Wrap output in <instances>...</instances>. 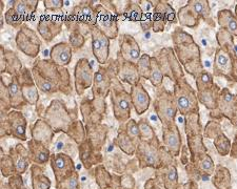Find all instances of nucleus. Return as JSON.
Here are the masks:
<instances>
[{
	"label": "nucleus",
	"instance_id": "nucleus-17",
	"mask_svg": "<svg viewBox=\"0 0 237 189\" xmlns=\"http://www.w3.org/2000/svg\"><path fill=\"white\" fill-rule=\"evenodd\" d=\"M17 77L19 79L21 87H22L23 97H24L27 105L36 106L39 100V93L38 87H37L35 81H34L32 71L24 67Z\"/></svg>",
	"mask_w": 237,
	"mask_h": 189
},
{
	"label": "nucleus",
	"instance_id": "nucleus-39",
	"mask_svg": "<svg viewBox=\"0 0 237 189\" xmlns=\"http://www.w3.org/2000/svg\"><path fill=\"white\" fill-rule=\"evenodd\" d=\"M196 85L198 91H202L204 89L214 86L212 75L207 71H202L201 73H199L196 76Z\"/></svg>",
	"mask_w": 237,
	"mask_h": 189
},
{
	"label": "nucleus",
	"instance_id": "nucleus-3",
	"mask_svg": "<svg viewBox=\"0 0 237 189\" xmlns=\"http://www.w3.org/2000/svg\"><path fill=\"white\" fill-rule=\"evenodd\" d=\"M40 119L44 120L54 131H62L67 134L71 124L77 120V111L76 109L71 111L62 101L55 99L45 108Z\"/></svg>",
	"mask_w": 237,
	"mask_h": 189
},
{
	"label": "nucleus",
	"instance_id": "nucleus-33",
	"mask_svg": "<svg viewBox=\"0 0 237 189\" xmlns=\"http://www.w3.org/2000/svg\"><path fill=\"white\" fill-rule=\"evenodd\" d=\"M29 145L31 147L32 154H33L34 161L39 164H43L49 160L50 151L47 147L42 145V143L38 142L36 140H32L29 142Z\"/></svg>",
	"mask_w": 237,
	"mask_h": 189
},
{
	"label": "nucleus",
	"instance_id": "nucleus-29",
	"mask_svg": "<svg viewBox=\"0 0 237 189\" xmlns=\"http://www.w3.org/2000/svg\"><path fill=\"white\" fill-rule=\"evenodd\" d=\"M164 142L168 148L173 152H177L180 146V136L175 123L164 126Z\"/></svg>",
	"mask_w": 237,
	"mask_h": 189
},
{
	"label": "nucleus",
	"instance_id": "nucleus-23",
	"mask_svg": "<svg viewBox=\"0 0 237 189\" xmlns=\"http://www.w3.org/2000/svg\"><path fill=\"white\" fill-rule=\"evenodd\" d=\"M80 113L82 115V119L85 122V125L89 124H99L102 122L103 113L99 111V109L95 106L93 99L85 98L80 103Z\"/></svg>",
	"mask_w": 237,
	"mask_h": 189
},
{
	"label": "nucleus",
	"instance_id": "nucleus-46",
	"mask_svg": "<svg viewBox=\"0 0 237 189\" xmlns=\"http://www.w3.org/2000/svg\"><path fill=\"white\" fill-rule=\"evenodd\" d=\"M45 11H52L57 12L60 11L64 5V1L63 0H44L43 1Z\"/></svg>",
	"mask_w": 237,
	"mask_h": 189
},
{
	"label": "nucleus",
	"instance_id": "nucleus-50",
	"mask_svg": "<svg viewBox=\"0 0 237 189\" xmlns=\"http://www.w3.org/2000/svg\"><path fill=\"white\" fill-rule=\"evenodd\" d=\"M51 183L47 179H40L39 181H34V188L35 189H50Z\"/></svg>",
	"mask_w": 237,
	"mask_h": 189
},
{
	"label": "nucleus",
	"instance_id": "nucleus-54",
	"mask_svg": "<svg viewBox=\"0 0 237 189\" xmlns=\"http://www.w3.org/2000/svg\"><path fill=\"white\" fill-rule=\"evenodd\" d=\"M141 26H142L143 31H149L151 27H153V21L150 19H145V20H141Z\"/></svg>",
	"mask_w": 237,
	"mask_h": 189
},
{
	"label": "nucleus",
	"instance_id": "nucleus-7",
	"mask_svg": "<svg viewBox=\"0 0 237 189\" xmlns=\"http://www.w3.org/2000/svg\"><path fill=\"white\" fill-rule=\"evenodd\" d=\"M110 93L113 104V113L116 120L119 122H127L130 119L131 105H133L131 93L123 88L117 78L113 80Z\"/></svg>",
	"mask_w": 237,
	"mask_h": 189
},
{
	"label": "nucleus",
	"instance_id": "nucleus-5",
	"mask_svg": "<svg viewBox=\"0 0 237 189\" xmlns=\"http://www.w3.org/2000/svg\"><path fill=\"white\" fill-rule=\"evenodd\" d=\"M93 1H81L75 5L64 19V23L70 32L80 31L81 26L91 27L96 23V11Z\"/></svg>",
	"mask_w": 237,
	"mask_h": 189
},
{
	"label": "nucleus",
	"instance_id": "nucleus-1",
	"mask_svg": "<svg viewBox=\"0 0 237 189\" xmlns=\"http://www.w3.org/2000/svg\"><path fill=\"white\" fill-rule=\"evenodd\" d=\"M32 75L38 89L43 93L72 95L71 76L67 68L55 64L51 59H37L32 67Z\"/></svg>",
	"mask_w": 237,
	"mask_h": 189
},
{
	"label": "nucleus",
	"instance_id": "nucleus-45",
	"mask_svg": "<svg viewBox=\"0 0 237 189\" xmlns=\"http://www.w3.org/2000/svg\"><path fill=\"white\" fill-rule=\"evenodd\" d=\"M27 166H29V161L27 158L23 154H21L20 152H17L15 159V169L17 170L19 174H23V172L27 170Z\"/></svg>",
	"mask_w": 237,
	"mask_h": 189
},
{
	"label": "nucleus",
	"instance_id": "nucleus-40",
	"mask_svg": "<svg viewBox=\"0 0 237 189\" xmlns=\"http://www.w3.org/2000/svg\"><path fill=\"white\" fill-rule=\"evenodd\" d=\"M137 69L140 77H143L145 79L150 78V73H151V57L147 54L141 55L139 60L136 63Z\"/></svg>",
	"mask_w": 237,
	"mask_h": 189
},
{
	"label": "nucleus",
	"instance_id": "nucleus-10",
	"mask_svg": "<svg viewBox=\"0 0 237 189\" xmlns=\"http://www.w3.org/2000/svg\"><path fill=\"white\" fill-rule=\"evenodd\" d=\"M155 110L159 120L162 122L163 126L174 123L176 116L177 107L174 96L167 90H162L155 101Z\"/></svg>",
	"mask_w": 237,
	"mask_h": 189
},
{
	"label": "nucleus",
	"instance_id": "nucleus-19",
	"mask_svg": "<svg viewBox=\"0 0 237 189\" xmlns=\"http://www.w3.org/2000/svg\"><path fill=\"white\" fill-rule=\"evenodd\" d=\"M119 46L120 51L118 55L121 58L136 64L140 58V49L134 38L127 34L121 35L119 37Z\"/></svg>",
	"mask_w": 237,
	"mask_h": 189
},
{
	"label": "nucleus",
	"instance_id": "nucleus-6",
	"mask_svg": "<svg viewBox=\"0 0 237 189\" xmlns=\"http://www.w3.org/2000/svg\"><path fill=\"white\" fill-rule=\"evenodd\" d=\"M174 99L177 110L181 115H193L198 111V103L195 91L184 78L176 81L174 87Z\"/></svg>",
	"mask_w": 237,
	"mask_h": 189
},
{
	"label": "nucleus",
	"instance_id": "nucleus-57",
	"mask_svg": "<svg viewBox=\"0 0 237 189\" xmlns=\"http://www.w3.org/2000/svg\"><path fill=\"white\" fill-rule=\"evenodd\" d=\"M201 43L202 44L204 45V46H207V44H208V43H207V40H206V38H202L201 39Z\"/></svg>",
	"mask_w": 237,
	"mask_h": 189
},
{
	"label": "nucleus",
	"instance_id": "nucleus-11",
	"mask_svg": "<svg viewBox=\"0 0 237 189\" xmlns=\"http://www.w3.org/2000/svg\"><path fill=\"white\" fill-rule=\"evenodd\" d=\"M96 23L97 26L109 39H115L118 37V26H117V18L114 12L107 10L104 5L96 4Z\"/></svg>",
	"mask_w": 237,
	"mask_h": 189
},
{
	"label": "nucleus",
	"instance_id": "nucleus-36",
	"mask_svg": "<svg viewBox=\"0 0 237 189\" xmlns=\"http://www.w3.org/2000/svg\"><path fill=\"white\" fill-rule=\"evenodd\" d=\"M123 15H124L125 19L136 22V21L142 20L143 11L140 7V5L137 4L136 2H129V4H127V7H125Z\"/></svg>",
	"mask_w": 237,
	"mask_h": 189
},
{
	"label": "nucleus",
	"instance_id": "nucleus-21",
	"mask_svg": "<svg viewBox=\"0 0 237 189\" xmlns=\"http://www.w3.org/2000/svg\"><path fill=\"white\" fill-rule=\"evenodd\" d=\"M72 49L71 45L67 42H59L55 44L50 51V58L55 64L59 66L65 67L71 63L72 60Z\"/></svg>",
	"mask_w": 237,
	"mask_h": 189
},
{
	"label": "nucleus",
	"instance_id": "nucleus-44",
	"mask_svg": "<svg viewBox=\"0 0 237 189\" xmlns=\"http://www.w3.org/2000/svg\"><path fill=\"white\" fill-rule=\"evenodd\" d=\"M117 142H118L119 146L127 152H131L130 148L132 147V141H131V137L127 135V131H120L117 138Z\"/></svg>",
	"mask_w": 237,
	"mask_h": 189
},
{
	"label": "nucleus",
	"instance_id": "nucleus-4",
	"mask_svg": "<svg viewBox=\"0 0 237 189\" xmlns=\"http://www.w3.org/2000/svg\"><path fill=\"white\" fill-rule=\"evenodd\" d=\"M118 75V62L110 63L107 66L100 65L98 71H95L94 81L92 85V93L95 101L105 102L112 87L113 80Z\"/></svg>",
	"mask_w": 237,
	"mask_h": 189
},
{
	"label": "nucleus",
	"instance_id": "nucleus-31",
	"mask_svg": "<svg viewBox=\"0 0 237 189\" xmlns=\"http://www.w3.org/2000/svg\"><path fill=\"white\" fill-rule=\"evenodd\" d=\"M218 23L227 32L237 36V19L230 11L222 10L218 12Z\"/></svg>",
	"mask_w": 237,
	"mask_h": 189
},
{
	"label": "nucleus",
	"instance_id": "nucleus-59",
	"mask_svg": "<svg viewBox=\"0 0 237 189\" xmlns=\"http://www.w3.org/2000/svg\"><path fill=\"white\" fill-rule=\"evenodd\" d=\"M236 16H237V5H236Z\"/></svg>",
	"mask_w": 237,
	"mask_h": 189
},
{
	"label": "nucleus",
	"instance_id": "nucleus-20",
	"mask_svg": "<svg viewBox=\"0 0 237 189\" xmlns=\"http://www.w3.org/2000/svg\"><path fill=\"white\" fill-rule=\"evenodd\" d=\"M117 77L120 80L131 84L132 86H134L137 83H139V78H140L136 64L133 62L125 61L119 55H118V75H117Z\"/></svg>",
	"mask_w": 237,
	"mask_h": 189
},
{
	"label": "nucleus",
	"instance_id": "nucleus-13",
	"mask_svg": "<svg viewBox=\"0 0 237 189\" xmlns=\"http://www.w3.org/2000/svg\"><path fill=\"white\" fill-rule=\"evenodd\" d=\"M93 68L87 58H81L77 61L75 65L74 78H75V90L78 96H82L87 89L93 85L94 81Z\"/></svg>",
	"mask_w": 237,
	"mask_h": 189
},
{
	"label": "nucleus",
	"instance_id": "nucleus-26",
	"mask_svg": "<svg viewBox=\"0 0 237 189\" xmlns=\"http://www.w3.org/2000/svg\"><path fill=\"white\" fill-rule=\"evenodd\" d=\"M32 136L33 140L38 141L42 144H49L53 139L54 130L44 120L39 118L32 127Z\"/></svg>",
	"mask_w": 237,
	"mask_h": 189
},
{
	"label": "nucleus",
	"instance_id": "nucleus-9",
	"mask_svg": "<svg viewBox=\"0 0 237 189\" xmlns=\"http://www.w3.org/2000/svg\"><path fill=\"white\" fill-rule=\"evenodd\" d=\"M15 42L18 49L31 58H36L40 51V39L35 31H33L27 24H23L18 29L15 37Z\"/></svg>",
	"mask_w": 237,
	"mask_h": 189
},
{
	"label": "nucleus",
	"instance_id": "nucleus-30",
	"mask_svg": "<svg viewBox=\"0 0 237 189\" xmlns=\"http://www.w3.org/2000/svg\"><path fill=\"white\" fill-rule=\"evenodd\" d=\"M198 97L199 101L202 103L204 105H206L207 108L212 109L214 110L217 107V102H218V97H219V93H218V87L217 86H212L208 89H204L202 91H198Z\"/></svg>",
	"mask_w": 237,
	"mask_h": 189
},
{
	"label": "nucleus",
	"instance_id": "nucleus-25",
	"mask_svg": "<svg viewBox=\"0 0 237 189\" xmlns=\"http://www.w3.org/2000/svg\"><path fill=\"white\" fill-rule=\"evenodd\" d=\"M214 71L216 75H222L229 77L232 71V60L230 53L226 51L224 47H220L216 51L214 60Z\"/></svg>",
	"mask_w": 237,
	"mask_h": 189
},
{
	"label": "nucleus",
	"instance_id": "nucleus-43",
	"mask_svg": "<svg viewBox=\"0 0 237 189\" xmlns=\"http://www.w3.org/2000/svg\"><path fill=\"white\" fill-rule=\"evenodd\" d=\"M0 86H1V113H10V109L12 108L11 101H10L9 91H7V85L4 83V80H1L0 82Z\"/></svg>",
	"mask_w": 237,
	"mask_h": 189
},
{
	"label": "nucleus",
	"instance_id": "nucleus-53",
	"mask_svg": "<svg viewBox=\"0 0 237 189\" xmlns=\"http://www.w3.org/2000/svg\"><path fill=\"white\" fill-rule=\"evenodd\" d=\"M77 178L76 176H72L67 180V189H77L78 187V184H77Z\"/></svg>",
	"mask_w": 237,
	"mask_h": 189
},
{
	"label": "nucleus",
	"instance_id": "nucleus-52",
	"mask_svg": "<svg viewBox=\"0 0 237 189\" xmlns=\"http://www.w3.org/2000/svg\"><path fill=\"white\" fill-rule=\"evenodd\" d=\"M201 168L206 171H211V169L213 168V162L209 157H207L201 162Z\"/></svg>",
	"mask_w": 237,
	"mask_h": 189
},
{
	"label": "nucleus",
	"instance_id": "nucleus-41",
	"mask_svg": "<svg viewBox=\"0 0 237 189\" xmlns=\"http://www.w3.org/2000/svg\"><path fill=\"white\" fill-rule=\"evenodd\" d=\"M4 19H5V22L9 25H11V26H13L14 29H18V27L20 29L23 25V22L25 21L19 14L16 13V11L13 7H10V9L5 12Z\"/></svg>",
	"mask_w": 237,
	"mask_h": 189
},
{
	"label": "nucleus",
	"instance_id": "nucleus-22",
	"mask_svg": "<svg viewBox=\"0 0 237 189\" xmlns=\"http://www.w3.org/2000/svg\"><path fill=\"white\" fill-rule=\"evenodd\" d=\"M131 99L132 104L135 108L137 115H142L150 105V96L148 91L143 88L140 83H137L136 85L132 86L131 88Z\"/></svg>",
	"mask_w": 237,
	"mask_h": 189
},
{
	"label": "nucleus",
	"instance_id": "nucleus-8",
	"mask_svg": "<svg viewBox=\"0 0 237 189\" xmlns=\"http://www.w3.org/2000/svg\"><path fill=\"white\" fill-rule=\"evenodd\" d=\"M27 121L20 110H11L7 113H1V136H13L14 138L27 140Z\"/></svg>",
	"mask_w": 237,
	"mask_h": 189
},
{
	"label": "nucleus",
	"instance_id": "nucleus-15",
	"mask_svg": "<svg viewBox=\"0 0 237 189\" xmlns=\"http://www.w3.org/2000/svg\"><path fill=\"white\" fill-rule=\"evenodd\" d=\"M64 20L58 16L44 15L40 18L37 25V31L47 42H51L62 31Z\"/></svg>",
	"mask_w": 237,
	"mask_h": 189
},
{
	"label": "nucleus",
	"instance_id": "nucleus-12",
	"mask_svg": "<svg viewBox=\"0 0 237 189\" xmlns=\"http://www.w3.org/2000/svg\"><path fill=\"white\" fill-rule=\"evenodd\" d=\"M157 59L163 76H167L172 81H178L184 78V71L181 69L178 60L174 55V51L170 47L162 49Z\"/></svg>",
	"mask_w": 237,
	"mask_h": 189
},
{
	"label": "nucleus",
	"instance_id": "nucleus-48",
	"mask_svg": "<svg viewBox=\"0 0 237 189\" xmlns=\"http://www.w3.org/2000/svg\"><path fill=\"white\" fill-rule=\"evenodd\" d=\"M127 132L130 137H139L140 136V129L138 123L134 120H129L127 123Z\"/></svg>",
	"mask_w": 237,
	"mask_h": 189
},
{
	"label": "nucleus",
	"instance_id": "nucleus-56",
	"mask_svg": "<svg viewBox=\"0 0 237 189\" xmlns=\"http://www.w3.org/2000/svg\"><path fill=\"white\" fill-rule=\"evenodd\" d=\"M63 148V142L62 141H58V143H57L56 145V149L57 150H60V149Z\"/></svg>",
	"mask_w": 237,
	"mask_h": 189
},
{
	"label": "nucleus",
	"instance_id": "nucleus-18",
	"mask_svg": "<svg viewBox=\"0 0 237 189\" xmlns=\"http://www.w3.org/2000/svg\"><path fill=\"white\" fill-rule=\"evenodd\" d=\"M0 69L1 74H9L11 77L18 76L22 71V64L15 51L5 49L3 46L0 47Z\"/></svg>",
	"mask_w": 237,
	"mask_h": 189
},
{
	"label": "nucleus",
	"instance_id": "nucleus-2",
	"mask_svg": "<svg viewBox=\"0 0 237 189\" xmlns=\"http://www.w3.org/2000/svg\"><path fill=\"white\" fill-rule=\"evenodd\" d=\"M173 40L177 47V53L180 61L186 65L188 73L196 77L204 71V65L199 59V49L189 34L177 29L173 34Z\"/></svg>",
	"mask_w": 237,
	"mask_h": 189
},
{
	"label": "nucleus",
	"instance_id": "nucleus-55",
	"mask_svg": "<svg viewBox=\"0 0 237 189\" xmlns=\"http://www.w3.org/2000/svg\"><path fill=\"white\" fill-rule=\"evenodd\" d=\"M202 65H204V67H206V68H211V67H212V63H211L209 60H204V64Z\"/></svg>",
	"mask_w": 237,
	"mask_h": 189
},
{
	"label": "nucleus",
	"instance_id": "nucleus-58",
	"mask_svg": "<svg viewBox=\"0 0 237 189\" xmlns=\"http://www.w3.org/2000/svg\"><path fill=\"white\" fill-rule=\"evenodd\" d=\"M233 47H234V51L236 53V55H237V45H234Z\"/></svg>",
	"mask_w": 237,
	"mask_h": 189
},
{
	"label": "nucleus",
	"instance_id": "nucleus-27",
	"mask_svg": "<svg viewBox=\"0 0 237 189\" xmlns=\"http://www.w3.org/2000/svg\"><path fill=\"white\" fill-rule=\"evenodd\" d=\"M87 141L93 145H102L104 143L105 137L107 132V126L102 123L99 124H89L85 125Z\"/></svg>",
	"mask_w": 237,
	"mask_h": 189
},
{
	"label": "nucleus",
	"instance_id": "nucleus-35",
	"mask_svg": "<svg viewBox=\"0 0 237 189\" xmlns=\"http://www.w3.org/2000/svg\"><path fill=\"white\" fill-rule=\"evenodd\" d=\"M178 19L181 25H186L189 27H194L198 24L199 18L190 10L188 5L181 7L178 12Z\"/></svg>",
	"mask_w": 237,
	"mask_h": 189
},
{
	"label": "nucleus",
	"instance_id": "nucleus-47",
	"mask_svg": "<svg viewBox=\"0 0 237 189\" xmlns=\"http://www.w3.org/2000/svg\"><path fill=\"white\" fill-rule=\"evenodd\" d=\"M139 125V129H140V136L142 137L143 139H151L154 135L153 132V129L148 123L145 122L144 120H140V122L138 123Z\"/></svg>",
	"mask_w": 237,
	"mask_h": 189
},
{
	"label": "nucleus",
	"instance_id": "nucleus-49",
	"mask_svg": "<svg viewBox=\"0 0 237 189\" xmlns=\"http://www.w3.org/2000/svg\"><path fill=\"white\" fill-rule=\"evenodd\" d=\"M157 162V156L154 151H147L144 154V163L147 165L153 166Z\"/></svg>",
	"mask_w": 237,
	"mask_h": 189
},
{
	"label": "nucleus",
	"instance_id": "nucleus-14",
	"mask_svg": "<svg viewBox=\"0 0 237 189\" xmlns=\"http://www.w3.org/2000/svg\"><path fill=\"white\" fill-rule=\"evenodd\" d=\"M92 38V51L100 65H104L110 56V39L97 26L93 25L89 29Z\"/></svg>",
	"mask_w": 237,
	"mask_h": 189
},
{
	"label": "nucleus",
	"instance_id": "nucleus-37",
	"mask_svg": "<svg viewBox=\"0 0 237 189\" xmlns=\"http://www.w3.org/2000/svg\"><path fill=\"white\" fill-rule=\"evenodd\" d=\"M67 135L71 137L72 139H74L75 141H77L78 143H80L81 141L84 140L85 136H87V130L83 127L82 123L77 119L74 122L72 123L71 126L67 131Z\"/></svg>",
	"mask_w": 237,
	"mask_h": 189
},
{
	"label": "nucleus",
	"instance_id": "nucleus-24",
	"mask_svg": "<svg viewBox=\"0 0 237 189\" xmlns=\"http://www.w3.org/2000/svg\"><path fill=\"white\" fill-rule=\"evenodd\" d=\"M7 91H9L12 108L16 109V110H20L25 105H27V101L23 97L22 87H21L17 76L11 77V81L7 84Z\"/></svg>",
	"mask_w": 237,
	"mask_h": 189
},
{
	"label": "nucleus",
	"instance_id": "nucleus-34",
	"mask_svg": "<svg viewBox=\"0 0 237 189\" xmlns=\"http://www.w3.org/2000/svg\"><path fill=\"white\" fill-rule=\"evenodd\" d=\"M187 5L198 18L201 17L206 19L211 14V7L209 1L206 0H190Z\"/></svg>",
	"mask_w": 237,
	"mask_h": 189
},
{
	"label": "nucleus",
	"instance_id": "nucleus-28",
	"mask_svg": "<svg viewBox=\"0 0 237 189\" xmlns=\"http://www.w3.org/2000/svg\"><path fill=\"white\" fill-rule=\"evenodd\" d=\"M38 7V0H14L12 5L16 13H18L21 17L27 20L33 15Z\"/></svg>",
	"mask_w": 237,
	"mask_h": 189
},
{
	"label": "nucleus",
	"instance_id": "nucleus-51",
	"mask_svg": "<svg viewBox=\"0 0 237 189\" xmlns=\"http://www.w3.org/2000/svg\"><path fill=\"white\" fill-rule=\"evenodd\" d=\"M167 179H168L169 182H176L177 180V171L176 168L174 166L170 167L168 171V174H167Z\"/></svg>",
	"mask_w": 237,
	"mask_h": 189
},
{
	"label": "nucleus",
	"instance_id": "nucleus-16",
	"mask_svg": "<svg viewBox=\"0 0 237 189\" xmlns=\"http://www.w3.org/2000/svg\"><path fill=\"white\" fill-rule=\"evenodd\" d=\"M176 13L173 7L166 1H158L154 7V15H153V31L162 32L164 24L167 22L175 23L177 22Z\"/></svg>",
	"mask_w": 237,
	"mask_h": 189
},
{
	"label": "nucleus",
	"instance_id": "nucleus-42",
	"mask_svg": "<svg viewBox=\"0 0 237 189\" xmlns=\"http://www.w3.org/2000/svg\"><path fill=\"white\" fill-rule=\"evenodd\" d=\"M85 40H87V38L80 31H74L71 32V34H70L69 44L71 45L73 51H78L84 45Z\"/></svg>",
	"mask_w": 237,
	"mask_h": 189
},
{
	"label": "nucleus",
	"instance_id": "nucleus-32",
	"mask_svg": "<svg viewBox=\"0 0 237 189\" xmlns=\"http://www.w3.org/2000/svg\"><path fill=\"white\" fill-rule=\"evenodd\" d=\"M52 165H53L54 170L56 172L57 178L62 179L65 176V174L70 171V167H72V162L70 159L65 157V154H58L53 157Z\"/></svg>",
	"mask_w": 237,
	"mask_h": 189
},
{
	"label": "nucleus",
	"instance_id": "nucleus-38",
	"mask_svg": "<svg viewBox=\"0 0 237 189\" xmlns=\"http://www.w3.org/2000/svg\"><path fill=\"white\" fill-rule=\"evenodd\" d=\"M149 80L151 81L154 86L159 87L162 83L163 80V74L160 69L158 62H157V59L155 57L151 58V73H150V78Z\"/></svg>",
	"mask_w": 237,
	"mask_h": 189
}]
</instances>
